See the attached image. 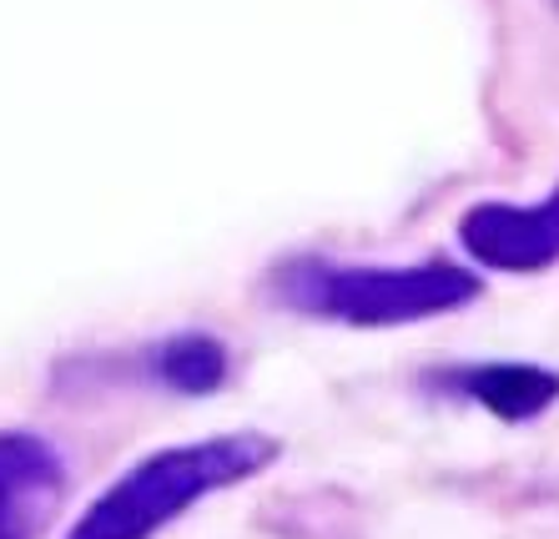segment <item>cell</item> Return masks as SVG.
I'll return each mask as SVG.
<instances>
[{
	"instance_id": "obj_1",
	"label": "cell",
	"mask_w": 559,
	"mask_h": 539,
	"mask_svg": "<svg viewBox=\"0 0 559 539\" xmlns=\"http://www.w3.org/2000/svg\"><path fill=\"white\" fill-rule=\"evenodd\" d=\"M267 292L287 313L323 318L343 328H408L468 308L479 298V277L449 257H424L408 267L287 257L283 267H273Z\"/></svg>"
},
{
	"instance_id": "obj_2",
	"label": "cell",
	"mask_w": 559,
	"mask_h": 539,
	"mask_svg": "<svg viewBox=\"0 0 559 539\" xmlns=\"http://www.w3.org/2000/svg\"><path fill=\"white\" fill-rule=\"evenodd\" d=\"M277 454H283L277 439L258 429L156 448L142 464H131L117 484H106L66 539H152L171 519H182L192 504L262 474Z\"/></svg>"
},
{
	"instance_id": "obj_3",
	"label": "cell",
	"mask_w": 559,
	"mask_h": 539,
	"mask_svg": "<svg viewBox=\"0 0 559 539\" xmlns=\"http://www.w3.org/2000/svg\"><path fill=\"white\" fill-rule=\"evenodd\" d=\"M459 242L479 267L495 273H545L559 263V182L549 197L530 202H479L464 212Z\"/></svg>"
},
{
	"instance_id": "obj_4",
	"label": "cell",
	"mask_w": 559,
	"mask_h": 539,
	"mask_svg": "<svg viewBox=\"0 0 559 539\" xmlns=\"http://www.w3.org/2000/svg\"><path fill=\"white\" fill-rule=\"evenodd\" d=\"M66 489V464L40 434L0 429V539H31Z\"/></svg>"
},
{
	"instance_id": "obj_5",
	"label": "cell",
	"mask_w": 559,
	"mask_h": 539,
	"mask_svg": "<svg viewBox=\"0 0 559 539\" xmlns=\"http://www.w3.org/2000/svg\"><path fill=\"white\" fill-rule=\"evenodd\" d=\"M454 383L504 423L539 419L559 398V373L534 369V363H484V369L454 373Z\"/></svg>"
},
{
	"instance_id": "obj_6",
	"label": "cell",
	"mask_w": 559,
	"mask_h": 539,
	"mask_svg": "<svg viewBox=\"0 0 559 539\" xmlns=\"http://www.w3.org/2000/svg\"><path fill=\"white\" fill-rule=\"evenodd\" d=\"M227 369H233V358L217 333H171L152 348V379L187 398L217 394L227 383Z\"/></svg>"
}]
</instances>
